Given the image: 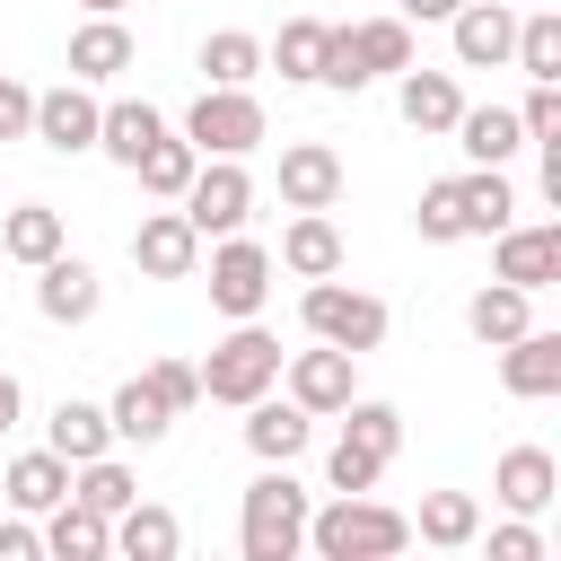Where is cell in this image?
<instances>
[{
  "mask_svg": "<svg viewBox=\"0 0 561 561\" xmlns=\"http://www.w3.org/2000/svg\"><path fill=\"white\" fill-rule=\"evenodd\" d=\"M307 482L289 473V465H263L254 482H245V500H237V552L245 561H298L307 552Z\"/></svg>",
  "mask_w": 561,
  "mask_h": 561,
  "instance_id": "6da1fadb",
  "label": "cell"
},
{
  "mask_svg": "<svg viewBox=\"0 0 561 561\" xmlns=\"http://www.w3.org/2000/svg\"><path fill=\"white\" fill-rule=\"evenodd\" d=\"M403 543H412V517L368 491H333L324 508H307V552L324 561H394Z\"/></svg>",
  "mask_w": 561,
  "mask_h": 561,
  "instance_id": "7a4b0ae2",
  "label": "cell"
},
{
  "mask_svg": "<svg viewBox=\"0 0 561 561\" xmlns=\"http://www.w3.org/2000/svg\"><path fill=\"white\" fill-rule=\"evenodd\" d=\"M280 359H289V351H280L254 316H245V324H228V333L210 342V359H193V368H202V403L245 412L254 394H272V386H280Z\"/></svg>",
  "mask_w": 561,
  "mask_h": 561,
  "instance_id": "3957f363",
  "label": "cell"
},
{
  "mask_svg": "<svg viewBox=\"0 0 561 561\" xmlns=\"http://www.w3.org/2000/svg\"><path fill=\"white\" fill-rule=\"evenodd\" d=\"M412 61H421V53H412V26H403V18H359V26H333L316 88L359 96L368 79H394V70H412Z\"/></svg>",
  "mask_w": 561,
  "mask_h": 561,
  "instance_id": "277c9868",
  "label": "cell"
},
{
  "mask_svg": "<svg viewBox=\"0 0 561 561\" xmlns=\"http://www.w3.org/2000/svg\"><path fill=\"white\" fill-rule=\"evenodd\" d=\"M298 316H307V342H333V351H351V359H368L377 342H386V298H368V289H351V280H307V298H298Z\"/></svg>",
  "mask_w": 561,
  "mask_h": 561,
  "instance_id": "5b68a950",
  "label": "cell"
},
{
  "mask_svg": "<svg viewBox=\"0 0 561 561\" xmlns=\"http://www.w3.org/2000/svg\"><path fill=\"white\" fill-rule=\"evenodd\" d=\"M184 140H193L202 158H245V149H263V140H272L263 96H254V88H202V96L184 105Z\"/></svg>",
  "mask_w": 561,
  "mask_h": 561,
  "instance_id": "8992f818",
  "label": "cell"
},
{
  "mask_svg": "<svg viewBox=\"0 0 561 561\" xmlns=\"http://www.w3.org/2000/svg\"><path fill=\"white\" fill-rule=\"evenodd\" d=\"M175 210L193 219V237H202V245H210V237H237V228L254 219V175H245V158H202Z\"/></svg>",
  "mask_w": 561,
  "mask_h": 561,
  "instance_id": "52a82bcc",
  "label": "cell"
},
{
  "mask_svg": "<svg viewBox=\"0 0 561 561\" xmlns=\"http://www.w3.org/2000/svg\"><path fill=\"white\" fill-rule=\"evenodd\" d=\"M96 114H105V96H96L88 79L35 88V123H26V140L53 149V158H88V149H96Z\"/></svg>",
  "mask_w": 561,
  "mask_h": 561,
  "instance_id": "ba28073f",
  "label": "cell"
},
{
  "mask_svg": "<svg viewBox=\"0 0 561 561\" xmlns=\"http://www.w3.org/2000/svg\"><path fill=\"white\" fill-rule=\"evenodd\" d=\"M263 298H272V245H254L245 228L219 237L210 245V307L228 324H245V316H263Z\"/></svg>",
  "mask_w": 561,
  "mask_h": 561,
  "instance_id": "9c48e42d",
  "label": "cell"
},
{
  "mask_svg": "<svg viewBox=\"0 0 561 561\" xmlns=\"http://www.w3.org/2000/svg\"><path fill=\"white\" fill-rule=\"evenodd\" d=\"M491 280L543 298V289L561 280V219H508V228L491 237Z\"/></svg>",
  "mask_w": 561,
  "mask_h": 561,
  "instance_id": "30bf717a",
  "label": "cell"
},
{
  "mask_svg": "<svg viewBox=\"0 0 561 561\" xmlns=\"http://www.w3.org/2000/svg\"><path fill=\"white\" fill-rule=\"evenodd\" d=\"M280 394H289L298 412L333 421V412L359 394V359H351V351H333V342H316V351H289V359H280Z\"/></svg>",
  "mask_w": 561,
  "mask_h": 561,
  "instance_id": "8fae6325",
  "label": "cell"
},
{
  "mask_svg": "<svg viewBox=\"0 0 561 561\" xmlns=\"http://www.w3.org/2000/svg\"><path fill=\"white\" fill-rule=\"evenodd\" d=\"M131 263L149 272V280H193L202 272V237H193V219L167 202V210H140V228H131Z\"/></svg>",
  "mask_w": 561,
  "mask_h": 561,
  "instance_id": "7c38bea8",
  "label": "cell"
},
{
  "mask_svg": "<svg viewBox=\"0 0 561 561\" xmlns=\"http://www.w3.org/2000/svg\"><path fill=\"white\" fill-rule=\"evenodd\" d=\"M96 307H105V280H96V263H79L70 245L35 263V316H44V324H88Z\"/></svg>",
  "mask_w": 561,
  "mask_h": 561,
  "instance_id": "4fadbf2b",
  "label": "cell"
},
{
  "mask_svg": "<svg viewBox=\"0 0 561 561\" xmlns=\"http://www.w3.org/2000/svg\"><path fill=\"white\" fill-rule=\"evenodd\" d=\"M447 44H456V70H508L517 9H508V0H465V9L447 18Z\"/></svg>",
  "mask_w": 561,
  "mask_h": 561,
  "instance_id": "5bb4252c",
  "label": "cell"
},
{
  "mask_svg": "<svg viewBox=\"0 0 561 561\" xmlns=\"http://www.w3.org/2000/svg\"><path fill=\"white\" fill-rule=\"evenodd\" d=\"M316 447V412H298L289 394H254L245 403V456L254 465H298Z\"/></svg>",
  "mask_w": 561,
  "mask_h": 561,
  "instance_id": "9a60e30c",
  "label": "cell"
},
{
  "mask_svg": "<svg viewBox=\"0 0 561 561\" xmlns=\"http://www.w3.org/2000/svg\"><path fill=\"white\" fill-rule=\"evenodd\" d=\"M394 114L421 131V140H447L456 131V114H465V88H456V70H394Z\"/></svg>",
  "mask_w": 561,
  "mask_h": 561,
  "instance_id": "2e32d148",
  "label": "cell"
},
{
  "mask_svg": "<svg viewBox=\"0 0 561 561\" xmlns=\"http://www.w3.org/2000/svg\"><path fill=\"white\" fill-rule=\"evenodd\" d=\"M342 202V149L333 140H289L280 149V210H333Z\"/></svg>",
  "mask_w": 561,
  "mask_h": 561,
  "instance_id": "e0dca14e",
  "label": "cell"
},
{
  "mask_svg": "<svg viewBox=\"0 0 561 561\" xmlns=\"http://www.w3.org/2000/svg\"><path fill=\"white\" fill-rule=\"evenodd\" d=\"M500 386H508L517 403L561 394V333H552V324H526L517 342H500Z\"/></svg>",
  "mask_w": 561,
  "mask_h": 561,
  "instance_id": "ac0fdd59",
  "label": "cell"
},
{
  "mask_svg": "<svg viewBox=\"0 0 561 561\" xmlns=\"http://www.w3.org/2000/svg\"><path fill=\"white\" fill-rule=\"evenodd\" d=\"M552 491H561V456H552V447H508V456L491 465V500H500L508 517L552 508Z\"/></svg>",
  "mask_w": 561,
  "mask_h": 561,
  "instance_id": "d6986e66",
  "label": "cell"
},
{
  "mask_svg": "<svg viewBox=\"0 0 561 561\" xmlns=\"http://www.w3.org/2000/svg\"><path fill=\"white\" fill-rule=\"evenodd\" d=\"M272 272H298V280H324V272H342V228H333V210H289Z\"/></svg>",
  "mask_w": 561,
  "mask_h": 561,
  "instance_id": "ffe728a7",
  "label": "cell"
},
{
  "mask_svg": "<svg viewBox=\"0 0 561 561\" xmlns=\"http://www.w3.org/2000/svg\"><path fill=\"white\" fill-rule=\"evenodd\" d=\"M131 61H140V44H131L123 18H88V26L70 35V79H88V88H114Z\"/></svg>",
  "mask_w": 561,
  "mask_h": 561,
  "instance_id": "44dd1931",
  "label": "cell"
},
{
  "mask_svg": "<svg viewBox=\"0 0 561 561\" xmlns=\"http://www.w3.org/2000/svg\"><path fill=\"white\" fill-rule=\"evenodd\" d=\"M447 140L465 149V167H508L526 149V123H517V105H465Z\"/></svg>",
  "mask_w": 561,
  "mask_h": 561,
  "instance_id": "7402d4cb",
  "label": "cell"
},
{
  "mask_svg": "<svg viewBox=\"0 0 561 561\" xmlns=\"http://www.w3.org/2000/svg\"><path fill=\"white\" fill-rule=\"evenodd\" d=\"M44 447H53L61 465H88V456H105V447H114V421H105V403H88V394H61V403L44 412Z\"/></svg>",
  "mask_w": 561,
  "mask_h": 561,
  "instance_id": "603a6c76",
  "label": "cell"
},
{
  "mask_svg": "<svg viewBox=\"0 0 561 561\" xmlns=\"http://www.w3.org/2000/svg\"><path fill=\"white\" fill-rule=\"evenodd\" d=\"M158 131H167V114H158L149 96H105V114H96V158H114V167L131 175V158H140Z\"/></svg>",
  "mask_w": 561,
  "mask_h": 561,
  "instance_id": "cb8c5ba5",
  "label": "cell"
},
{
  "mask_svg": "<svg viewBox=\"0 0 561 561\" xmlns=\"http://www.w3.org/2000/svg\"><path fill=\"white\" fill-rule=\"evenodd\" d=\"M535 324V289H508V280H482L473 298H465V333L482 342V351H500V342H517Z\"/></svg>",
  "mask_w": 561,
  "mask_h": 561,
  "instance_id": "d4e9b609",
  "label": "cell"
},
{
  "mask_svg": "<svg viewBox=\"0 0 561 561\" xmlns=\"http://www.w3.org/2000/svg\"><path fill=\"white\" fill-rule=\"evenodd\" d=\"M412 535H421L430 552H465V543H482V500H473V491H421Z\"/></svg>",
  "mask_w": 561,
  "mask_h": 561,
  "instance_id": "484cf974",
  "label": "cell"
},
{
  "mask_svg": "<svg viewBox=\"0 0 561 561\" xmlns=\"http://www.w3.org/2000/svg\"><path fill=\"white\" fill-rule=\"evenodd\" d=\"M0 500H9V508H26V517H44L53 500H70V465H61L53 447H26V456H9Z\"/></svg>",
  "mask_w": 561,
  "mask_h": 561,
  "instance_id": "4316f807",
  "label": "cell"
},
{
  "mask_svg": "<svg viewBox=\"0 0 561 561\" xmlns=\"http://www.w3.org/2000/svg\"><path fill=\"white\" fill-rule=\"evenodd\" d=\"M114 552H123V561H175V552H184V517L158 508V500H131V508L114 517Z\"/></svg>",
  "mask_w": 561,
  "mask_h": 561,
  "instance_id": "83f0119b",
  "label": "cell"
},
{
  "mask_svg": "<svg viewBox=\"0 0 561 561\" xmlns=\"http://www.w3.org/2000/svg\"><path fill=\"white\" fill-rule=\"evenodd\" d=\"M35 535H44L53 561H105V552H114V526H105L96 508H79V500H53Z\"/></svg>",
  "mask_w": 561,
  "mask_h": 561,
  "instance_id": "f1b7e54d",
  "label": "cell"
},
{
  "mask_svg": "<svg viewBox=\"0 0 561 561\" xmlns=\"http://www.w3.org/2000/svg\"><path fill=\"white\" fill-rule=\"evenodd\" d=\"M324 44H333V26H324V18H280V35L263 44V70H280L289 88H316Z\"/></svg>",
  "mask_w": 561,
  "mask_h": 561,
  "instance_id": "f546056e",
  "label": "cell"
},
{
  "mask_svg": "<svg viewBox=\"0 0 561 561\" xmlns=\"http://www.w3.org/2000/svg\"><path fill=\"white\" fill-rule=\"evenodd\" d=\"M456 202H465V237H500V228L517 219L508 167H465V175H456Z\"/></svg>",
  "mask_w": 561,
  "mask_h": 561,
  "instance_id": "4dcf8cb0",
  "label": "cell"
},
{
  "mask_svg": "<svg viewBox=\"0 0 561 561\" xmlns=\"http://www.w3.org/2000/svg\"><path fill=\"white\" fill-rule=\"evenodd\" d=\"M61 245H70V228H61V210H53V202H18V210H0V254H9V263H26V272H35V263H44V254H61Z\"/></svg>",
  "mask_w": 561,
  "mask_h": 561,
  "instance_id": "1f68e13d",
  "label": "cell"
},
{
  "mask_svg": "<svg viewBox=\"0 0 561 561\" xmlns=\"http://www.w3.org/2000/svg\"><path fill=\"white\" fill-rule=\"evenodd\" d=\"M70 500H79V508H96V517L114 526V517H123V508L140 500V473H131V465H123V456L105 447V456H88V465H70Z\"/></svg>",
  "mask_w": 561,
  "mask_h": 561,
  "instance_id": "d6a6232c",
  "label": "cell"
},
{
  "mask_svg": "<svg viewBox=\"0 0 561 561\" xmlns=\"http://www.w3.org/2000/svg\"><path fill=\"white\" fill-rule=\"evenodd\" d=\"M193 167H202V149H193L184 131H158V140H149L140 158H131V175H140V193H149V202H184Z\"/></svg>",
  "mask_w": 561,
  "mask_h": 561,
  "instance_id": "836d02e7",
  "label": "cell"
},
{
  "mask_svg": "<svg viewBox=\"0 0 561 561\" xmlns=\"http://www.w3.org/2000/svg\"><path fill=\"white\" fill-rule=\"evenodd\" d=\"M105 421H114V447H158V438L175 430V412L149 394V377H123L114 403H105Z\"/></svg>",
  "mask_w": 561,
  "mask_h": 561,
  "instance_id": "e575fe53",
  "label": "cell"
},
{
  "mask_svg": "<svg viewBox=\"0 0 561 561\" xmlns=\"http://www.w3.org/2000/svg\"><path fill=\"white\" fill-rule=\"evenodd\" d=\"M254 79H263V35H245V26L202 35V88H254Z\"/></svg>",
  "mask_w": 561,
  "mask_h": 561,
  "instance_id": "d590c367",
  "label": "cell"
},
{
  "mask_svg": "<svg viewBox=\"0 0 561 561\" xmlns=\"http://www.w3.org/2000/svg\"><path fill=\"white\" fill-rule=\"evenodd\" d=\"M508 61H517L526 79H561V9H526V18H517Z\"/></svg>",
  "mask_w": 561,
  "mask_h": 561,
  "instance_id": "8d00e7d4",
  "label": "cell"
},
{
  "mask_svg": "<svg viewBox=\"0 0 561 561\" xmlns=\"http://www.w3.org/2000/svg\"><path fill=\"white\" fill-rule=\"evenodd\" d=\"M333 421H342V438H359V447H377L386 465L403 456V412H394V403H377V394H351V403H342Z\"/></svg>",
  "mask_w": 561,
  "mask_h": 561,
  "instance_id": "74e56055",
  "label": "cell"
},
{
  "mask_svg": "<svg viewBox=\"0 0 561 561\" xmlns=\"http://www.w3.org/2000/svg\"><path fill=\"white\" fill-rule=\"evenodd\" d=\"M412 228H421V245H465V202H456V175L421 184V210H412Z\"/></svg>",
  "mask_w": 561,
  "mask_h": 561,
  "instance_id": "f35d334b",
  "label": "cell"
},
{
  "mask_svg": "<svg viewBox=\"0 0 561 561\" xmlns=\"http://www.w3.org/2000/svg\"><path fill=\"white\" fill-rule=\"evenodd\" d=\"M377 473H386V456H377V447L333 438V456H324V482H333V491H377Z\"/></svg>",
  "mask_w": 561,
  "mask_h": 561,
  "instance_id": "ab89813d",
  "label": "cell"
},
{
  "mask_svg": "<svg viewBox=\"0 0 561 561\" xmlns=\"http://www.w3.org/2000/svg\"><path fill=\"white\" fill-rule=\"evenodd\" d=\"M140 377H149V394H158L167 412H193V403H202V368H193V359H149Z\"/></svg>",
  "mask_w": 561,
  "mask_h": 561,
  "instance_id": "60d3db41",
  "label": "cell"
},
{
  "mask_svg": "<svg viewBox=\"0 0 561 561\" xmlns=\"http://www.w3.org/2000/svg\"><path fill=\"white\" fill-rule=\"evenodd\" d=\"M517 123H526V140H561V79H535L526 105H517Z\"/></svg>",
  "mask_w": 561,
  "mask_h": 561,
  "instance_id": "b9f144b4",
  "label": "cell"
},
{
  "mask_svg": "<svg viewBox=\"0 0 561 561\" xmlns=\"http://www.w3.org/2000/svg\"><path fill=\"white\" fill-rule=\"evenodd\" d=\"M26 123H35V88L0 70V140H26Z\"/></svg>",
  "mask_w": 561,
  "mask_h": 561,
  "instance_id": "7bdbcfd3",
  "label": "cell"
},
{
  "mask_svg": "<svg viewBox=\"0 0 561 561\" xmlns=\"http://www.w3.org/2000/svg\"><path fill=\"white\" fill-rule=\"evenodd\" d=\"M491 561H543V535L526 517H508V526H491Z\"/></svg>",
  "mask_w": 561,
  "mask_h": 561,
  "instance_id": "ee69618b",
  "label": "cell"
},
{
  "mask_svg": "<svg viewBox=\"0 0 561 561\" xmlns=\"http://www.w3.org/2000/svg\"><path fill=\"white\" fill-rule=\"evenodd\" d=\"M35 552H44L35 517H26V508H0V561H35Z\"/></svg>",
  "mask_w": 561,
  "mask_h": 561,
  "instance_id": "f6af8a7d",
  "label": "cell"
},
{
  "mask_svg": "<svg viewBox=\"0 0 561 561\" xmlns=\"http://www.w3.org/2000/svg\"><path fill=\"white\" fill-rule=\"evenodd\" d=\"M456 9H465V0H394V18H403V26H447Z\"/></svg>",
  "mask_w": 561,
  "mask_h": 561,
  "instance_id": "bcb514c9",
  "label": "cell"
},
{
  "mask_svg": "<svg viewBox=\"0 0 561 561\" xmlns=\"http://www.w3.org/2000/svg\"><path fill=\"white\" fill-rule=\"evenodd\" d=\"M18 412H26V386H18V377H9V368H0V438H9V430H18Z\"/></svg>",
  "mask_w": 561,
  "mask_h": 561,
  "instance_id": "7dc6e473",
  "label": "cell"
},
{
  "mask_svg": "<svg viewBox=\"0 0 561 561\" xmlns=\"http://www.w3.org/2000/svg\"><path fill=\"white\" fill-rule=\"evenodd\" d=\"M79 9H88V18H123L131 0H79Z\"/></svg>",
  "mask_w": 561,
  "mask_h": 561,
  "instance_id": "c3c4849f",
  "label": "cell"
},
{
  "mask_svg": "<svg viewBox=\"0 0 561 561\" xmlns=\"http://www.w3.org/2000/svg\"><path fill=\"white\" fill-rule=\"evenodd\" d=\"M0 508H9V500H0Z\"/></svg>",
  "mask_w": 561,
  "mask_h": 561,
  "instance_id": "681fc988",
  "label": "cell"
}]
</instances>
